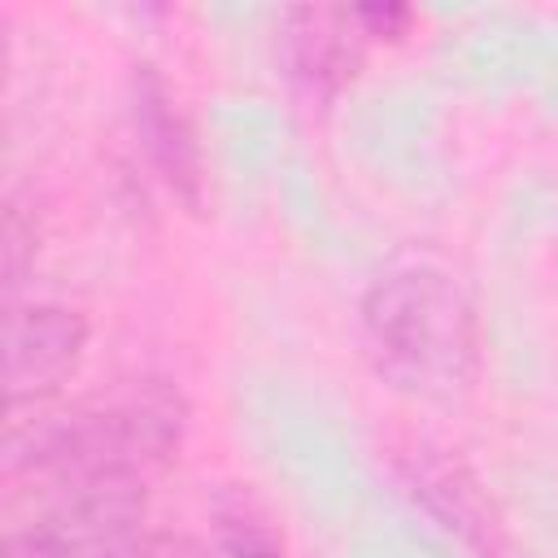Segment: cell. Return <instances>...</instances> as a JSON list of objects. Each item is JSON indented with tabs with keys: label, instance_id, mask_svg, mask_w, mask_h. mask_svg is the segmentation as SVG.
Returning a JSON list of instances; mask_svg holds the SVG:
<instances>
[{
	"label": "cell",
	"instance_id": "obj_1",
	"mask_svg": "<svg viewBox=\"0 0 558 558\" xmlns=\"http://www.w3.org/2000/svg\"><path fill=\"white\" fill-rule=\"evenodd\" d=\"M179 436L183 401L161 384H140L131 392L96 397L39 418L26 432H13L4 475H31L57 493L113 480L144 484L174 458Z\"/></svg>",
	"mask_w": 558,
	"mask_h": 558
},
{
	"label": "cell",
	"instance_id": "obj_2",
	"mask_svg": "<svg viewBox=\"0 0 558 558\" xmlns=\"http://www.w3.org/2000/svg\"><path fill=\"white\" fill-rule=\"evenodd\" d=\"M375 366L414 397H458L480 366V327L466 292L440 270H401L362 301Z\"/></svg>",
	"mask_w": 558,
	"mask_h": 558
},
{
	"label": "cell",
	"instance_id": "obj_3",
	"mask_svg": "<svg viewBox=\"0 0 558 558\" xmlns=\"http://www.w3.org/2000/svg\"><path fill=\"white\" fill-rule=\"evenodd\" d=\"M144 519V484H83L61 488L57 501L13 532L4 558H113Z\"/></svg>",
	"mask_w": 558,
	"mask_h": 558
},
{
	"label": "cell",
	"instance_id": "obj_4",
	"mask_svg": "<svg viewBox=\"0 0 558 558\" xmlns=\"http://www.w3.org/2000/svg\"><path fill=\"white\" fill-rule=\"evenodd\" d=\"M87 323L65 305H26L4 323V392L9 405L52 397L83 362Z\"/></svg>",
	"mask_w": 558,
	"mask_h": 558
},
{
	"label": "cell",
	"instance_id": "obj_5",
	"mask_svg": "<svg viewBox=\"0 0 558 558\" xmlns=\"http://www.w3.org/2000/svg\"><path fill=\"white\" fill-rule=\"evenodd\" d=\"M283 48H288L292 78L310 96H331L353 78L366 35L353 9H292Z\"/></svg>",
	"mask_w": 558,
	"mask_h": 558
},
{
	"label": "cell",
	"instance_id": "obj_6",
	"mask_svg": "<svg viewBox=\"0 0 558 558\" xmlns=\"http://www.w3.org/2000/svg\"><path fill=\"white\" fill-rule=\"evenodd\" d=\"M135 122H140L144 148H148V157L161 166L166 183H170V187H179L187 201H196V183H201L196 144H192V135H187L183 118L174 113L166 83H161L148 65H144L140 83H135Z\"/></svg>",
	"mask_w": 558,
	"mask_h": 558
},
{
	"label": "cell",
	"instance_id": "obj_7",
	"mask_svg": "<svg viewBox=\"0 0 558 558\" xmlns=\"http://www.w3.org/2000/svg\"><path fill=\"white\" fill-rule=\"evenodd\" d=\"M214 527L218 541L231 558H279L283 541L275 532V523L257 510V501H248L244 493H227L214 506Z\"/></svg>",
	"mask_w": 558,
	"mask_h": 558
},
{
	"label": "cell",
	"instance_id": "obj_8",
	"mask_svg": "<svg viewBox=\"0 0 558 558\" xmlns=\"http://www.w3.org/2000/svg\"><path fill=\"white\" fill-rule=\"evenodd\" d=\"M113 558H209V549L192 536H179V532H153V536L126 541Z\"/></svg>",
	"mask_w": 558,
	"mask_h": 558
},
{
	"label": "cell",
	"instance_id": "obj_9",
	"mask_svg": "<svg viewBox=\"0 0 558 558\" xmlns=\"http://www.w3.org/2000/svg\"><path fill=\"white\" fill-rule=\"evenodd\" d=\"M35 248V231L26 227V218L17 209H9L4 218V288L13 292L22 283V270H26V253Z\"/></svg>",
	"mask_w": 558,
	"mask_h": 558
},
{
	"label": "cell",
	"instance_id": "obj_10",
	"mask_svg": "<svg viewBox=\"0 0 558 558\" xmlns=\"http://www.w3.org/2000/svg\"><path fill=\"white\" fill-rule=\"evenodd\" d=\"M357 26L366 39H397L410 26V9L401 4H357Z\"/></svg>",
	"mask_w": 558,
	"mask_h": 558
}]
</instances>
